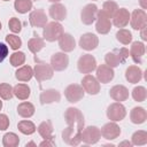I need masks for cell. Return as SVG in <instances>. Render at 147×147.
<instances>
[{
	"label": "cell",
	"instance_id": "6da1fadb",
	"mask_svg": "<svg viewBox=\"0 0 147 147\" xmlns=\"http://www.w3.org/2000/svg\"><path fill=\"white\" fill-rule=\"evenodd\" d=\"M68 126L62 131V139L70 146H78L82 142V131L84 129V116L78 108L70 107L64 113Z\"/></svg>",
	"mask_w": 147,
	"mask_h": 147
},
{
	"label": "cell",
	"instance_id": "7a4b0ae2",
	"mask_svg": "<svg viewBox=\"0 0 147 147\" xmlns=\"http://www.w3.org/2000/svg\"><path fill=\"white\" fill-rule=\"evenodd\" d=\"M62 33H63V26L56 21L49 22L44 26L42 34H44V38L47 41L52 42V41L59 40V38L62 36Z\"/></svg>",
	"mask_w": 147,
	"mask_h": 147
},
{
	"label": "cell",
	"instance_id": "3957f363",
	"mask_svg": "<svg viewBox=\"0 0 147 147\" xmlns=\"http://www.w3.org/2000/svg\"><path fill=\"white\" fill-rule=\"evenodd\" d=\"M77 67H78V70L82 74H86L87 75V74L92 72L96 68L95 57L93 55H91V54H84L78 59Z\"/></svg>",
	"mask_w": 147,
	"mask_h": 147
},
{
	"label": "cell",
	"instance_id": "277c9868",
	"mask_svg": "<svg viewBox=\"0 0 147 147\" xmlns=\"http://www.w3.org/2000/svg\"><path fill=\"white\" fill-rule=\"evenodd\" d=\"M33 75L36 77V79L40 83L42 80H47L51 79L54 75V69L52 68L51 64L47 63H37L34 65V70H33Z\"/></svg>",
	"mask_w": 147,
	"mask_h": 147
},
{
	"label": "cell",
	"instance_id": "5b68a950",
	"mask_svg": "<svg viewBox=\"0 0 147 147\" xmlns=\"http://www.w3.org/2000/svg\"><path fill=\"white\" fill-rule=\"evenodd\" d=\"M64 95L69 102L76 103L84 98V88L78 84H70L64 90Z\"/></svg>",
	"mask_w": 147,
	"mask_h": 147
},
{
	"label": "cell",
	"instance_id": "8992f818",
	"mask_svg": "<svg viewBox=\"0 0 147 147\" xmlns=\"http://www.w3.org/2000/svg\"><path fill=\"white\" fill-rule=\"evenodd\" d=\"M101 138V131L96 126H87L82 131V141L87 145L96 144Z\"/></svg>",
	"mask_w": 147,
	"mask_h": 147
},
{
	"label": "cell",
	"instance_id": "52a82bcc",
	"mask_svg": "<svg viewBox=\"0 0 147 147\" xmlns=\"http://www.w3.org/2000/svg\"><path fill=\"white\" fill-rule=\"evenodd\" d=\"M130 24L134 30H140L147 25V14L144 9H134L130 15Z\"/></svg>",
	"mask_w": 147,
	"mask_h": 147
},
{
	"label": "cell",
	"instance_id": "ba28073f",
	"mask_svg": "<svg viewBox=\"0 0 147 147\" xmlns=\"http://www.w3.org/2000/svg\"><path fill=\"white\" fill-rule=\"evenodd\" d=\"M126 115L125 107L121 102H114L107 108V116L113 122H118L124 119Z\"/></svg>",
	"mask_w": 147,
	"mask_h": 147
},
{
	"label": "cell",
	"instance_id": "9c48e42d",
	"mask_svg": "<svg viewBox=\"0 0 147 147\" xmlns=\"http://www.w3.org/2000/svg\"><path fill=\"white\" fill-rule=\"evenodd\" d=\"M110 29H111L110 17L107 14H105L102 10H99L96 15V24H95L96 32L101 34H106L110 31Z\"/></svg>",
	"mask_w": 147,
	"mask_h": 147
},
{
	"label": "cell",
	"instance_id": "30bf717a",
	"mask_svg": "<svg viewBox=\"0 0 147 147\" xmlns=\"http://www.w3.org/2000/svg\"><path fill=\"white\" fill-rule=\"evenodd\" d=\"M51 65L55 71H62L69 65V56L64 52L55 53L51 57Z\"/></svg>",
	"mask_w": 147,
	"mask_h": 147
},
{
	"label": "cell",
	"instance_id": "8fae6325",
	"mask_svg": "<svg viewBox=\"0 0 147 147\" xmlns=\"http://www.w3.org/2000/svg\"><path fill=\"white\" fill-rule=\"evenodd\" d=\"M82 86H83L85 92H87L88 94H92V95H95L100 92L99 80L95 77H93L92 75H88V74L82 79Z\"/></svg>",
	"mask_w": 147,
	"mask_h": 147
},
{
	"label": "cell",
	"instance_id": "7c38bea8",
	"mask_svg": "<svg viewBox=\"0 0 147 147\" xmlns=\"http://www.w3.org/2000/svg\"><path fill=\"white\" fill-rule=\"evenodd\" d=\"M98 7L94 3H88L86 5L83 9H82V14H80V18L82 22L86 25L92 24L95 20H96V15H98Z\"/></svg>",
	"mask_w": 147,
	"mask_h": 147
},
{
	"label": "cell",
	"instance_id": "4fadbf2b",
	"mask_svg": "<svg viewBox=\"0 0 147 147\" xmlns=\"http://www.w3.org/2000/svg\"><path fill=\"white\" fill-rule=\"evenodd\" d=\"M95 69H96V79L99 80V83L107 84L110 80H113L114 75H115L113 68H110L107 64H100Z\"/></svg>",
	"mask_w": 147,
	"mask_h": 147
},
{
	"label": "cell",
	"instance_id": "5bb4252c",
	"mask_svg": "<svg viewBox=\"0 0 147 147\" xmlns=\"http://www.w3.org/2000/svg\"><path fill=\"white\" fill-rule=\"evenodd\" d=\"M100 131H101V136L107 140H114L117 137H119V134H121L119 126L114 122H109V123L105 124Z\"/></svg>",
	"mask_w": 147,
	"mask_h": 147
},
{
	"label": "cell",
	"instance_id": "9a60e30c",
	"mask_svg": "<svg viewBox=\"0 0 147 147\" xmlns=\"http://www.w3.org/2000/svg\"><path fill=\"white\" fill-rule=\"evenodd\" d=\"M99 45V39L94 33H84L79 39V46L85 51H93Z\"/></svg>",
	"mask_w": 147,
	"mask_h": 147
},
{
	"label": "cell",
	"instance_id": "2e32d148",
	"mask_svg": "<svg viewBox=\"0 0 147 147\" xmlns=\"http://www.w3.org/2000/svg\"><path fill=\"white\" fill-rule=\"evenodd\" d=\"M30 24L34 28H44L47 24V16L42 9H34L29 16Z\"/></svg>",
	"mask_w": 147,
	"mask_h": 147
},
{
	"label": "cell",
	"instance_id": "e0dca14e",
	"mask_svg": "<svg viewBox=\"0 0 147 147\" xmlns=\"http://www.w3.org/2000/svg\"><path fill=\"white\" fill-rule=\"evenodd\" d=\"M130 22V13L125 8H118L113 15V24L117 28H124Z\"/></svg>",
	"mask_w": 147,
	"mask_h": 147
},
{
	"label": "cell",
	"instance_id": "ac0fdd59",
	"mask_svg": "<svg viewBox=\"0 0 147 147\" xmlns=\"http://www.w3.org/2000/svg\"><path fill=\"white\" fill-rule=\"evenodd\" d=\"M39 100H40V103L41 105H48V103H52V102H59L61 100V94L59 91L56 90H45L40 93V96H39Z\"/></svg>",
	"mask_w": 147,
	"mask_h": 147
},
{
	"label": "cell",
	"instance_id": "d6986e66",
	"mask_svg": "<svg viewBox=\"0 0 147 147\" xmlns=\"http://www.w3.org/2000/svg\"><path fill=\"white\" fill-rule=\"evenodd\" d=\"M109 95L111 99H114L117 102L125 101L129 98V90L123 85H115L110 88Z\"/></svg>",
	"mask_w": 147,
	"mask_h": 147
},
{
	"label": "cell",
	"instance_id": "ffe728a7",
	"mask_svg": "<svg viewBox=\"0 0 147 147\" xmlns=\"http://www.w3.org/2000/svg\"><path fill=\"white\" fill-rule=\"evenodd\" d=\"M59 47L64 52H71L76 47V41L74 37L70 33H62V36L59 38Z\"/></svg>",
	"mask_w": 147,
	"mask_h": 147
},
{
	"label": "cell",
	"instance_id": "44dd1931",
	"mask_svg": "<svg viewBox=\"0 0 147 147\" xmlns=\"http://www.w3.org/2000/svg\"><path fill=\"white\" fill-rule=\"evenodd\" d=\"M49 16L56 22L63 21L67 17V9L62 3L55 2L49 7Z\"/></svg>",
	"mask_w": 147,
	"mask_h": 147
},
{
	"label": "cell",
	"instance_id": "7402d4cb",
	"mask_svg": "<svg viewBox=\"0 0 147 147\" xmlns=\"http://www.w3.org/2000/svg\"><path fill=\"white\" fill-rule=\"evenodd\" d=\"M145 54V45L140 41H134L131 45V49H130V55L132 57V60L136 63H141L142 62V56Z\"/></svg>",
	"mask_w": 147,
	"mask_h": 147
},
{
	"label": "cell",
	"instance_id": "603a6c76",
	"mask_svg": "<svg viewBox=\"0 0 147 147\" xmlns=\"http://www.w3.org/2000/svg\"><path fill=\"white\" fill-rule=\"evenodd\" d=\"M125 78L129 83H139L142 78V71L138 65H130L125 71Z\"/></svg>",
	"mask_w": 147,
	"mask_h": 147
},
{
	"label": "cell",
	"instance_id": "cb8c5ba5",
	"mask_svg": "<svg viewBox=\"0 0 147 147\" xmlns=\"http://www.w3.org/2000/svg\"><path fill=\"white\" fill-rule=\"evenodd\" d=\"M130 118L134 124H142L147 119V113L142 107H134L130 113Z\"/></svg>",
	"mask_w": 147,
	"mask_h": 147
},
{
	"label": "cell",
	"instance_id": "d4e9b609",
	"mask_svg": "<svg viewBox=\"0 0 147 147\" xmlns=\"http://www.w3.org/2000/svg\"><path fill=\"white\" fill-rule=\"evenodd\" d=\"M33 76V70L30 65H23L16 70L15 77L20 82H29Z\"/></svg>",
	"mask_w": 147,
	"mask_h": 147
},
{
	"label": "cell",
	"instance_id": "484cf974",
	"mask_svg": "<svg viewBox=\"0 0 147 147\" xmlns=\"http://www.w3.org/2000/svg\"><path fill=\"white\" fill-rule=\"evenodd\" d=\"M13 93L14 95L20 99V100H26L29 96H30V87L26 85V84H17L14 86L13 88Z\"/></svg>",
	"mask_w": 147,
	"mask_h": 147
},
{
	"label": "cell",
	"instance_id": "4316f807",
	"mask_svg": "<svg viewBox=\"0 0 147 147\" xmlns=\"http://www.w3.org/2000/svg\"><path fill=\"white\" fill-rule=\"evenodd\" d=\"M17 113L21 117L29 118L34 114V106L30 102H22L17 107Z\"/></svg>",
	"mask_w": 147,
	"mask_h": 147
},
{
	"label": "cell",
	"instance_id": "83f0119b",
	"mask_svg": "<svg viewBox=\"0 0 147 147\" xmlns=\"http://www.w3.org/2000/svg\"><path fill=\"white\" fill-rule=\"evenodd\" d=\"M38 132L44 139H49L53 138V126L51 121H45L41 122L38 126Z\"/></svg>",
	"mask_w": 147,
	"mask_h": 147
},
{
	"label": "cell",
	"instance_id": "f1b7e54d",
	"mask_svg": "<svg viewBox=\"0 0 147 147\" xmlns=\"http://www.w3.org/2000/svg\"><path fill=\"white\" fill-rule=\"evenodd\" d=\"M45 47V41L40 37H33L28 41V48L33 54H37L39 51H41Z\"/></svg>",
	"mask_w": 147,
	"mask_h": 147
},
{
	"label": "cell",
	"instance_id": "f546056e",
	"mask_svg": "<svg viewBox=\"0 0 147 147\" xmlns=\"http://www.w3.org/2000/svg\"><path fill=\"white\" fill-rule=\"evenodd\" d=\"M105 61H106V64L109 65L110 68H115V67H118L122 62H121V59L118 56V53H117V49H115L114 52H109L106 54L105 56Z\"/></svg>",
	"mask_w": 147,
	"mask_h": 147
},
{
	"label": "cell",
	"instance_id": "4dcf8cb0",
	"mask_svg": "<svg viewBox=\"0 0 147 147\" xmlns=\"http://www.w3.org/2000/svg\"><path fill=\"white\" fill-rule=\"evenodd\" d=\"M18 144H20V139H18L17 134H15L13 132L6 133L2 137V145L5 147H16V146H18Z\"/></svg>",
	"mask_w": 147,
	"mask_h": 147
},
{
	"label": "cell",
	"instance_id": "1f68e13d",
	"mask_svg": "<svg viewBox=\"0 0 147 147\" xmlns=\"http://www.w3.org/2000/svg\"><path fill=\"white\" fill-rule=\"evenodd\" d=\"M15 10L21 14H25L32 8V1L31 0H15L14 3Z\"/></svg>",
	"mask_w": 147,
	"mask_h": 147
},
{
	"label": "cell",
	"instance_id": "d6a6232c",
	"mask_svg": "<svg viewBox=\"0 0 147 147\" xmlns=\"http://www.w3.org/2000/svg\"><path fill=\"white\" fill-rule=\"evenodd\" d=\"M17 127L23 134H32L36 132V125L31 121H21L18 122Z\"/></svg>",
	"mask_w": 147,
	"mask_h": 147
},
{
	"label": "cell",
	"instance_id": "836d02e7",
	"mask_svg": "<svg viewBox=\"0 0 147 147\" xmlns=\"http://www.w3.org/2000/svg\"><path fill=\"white\" fill-rule=\"evenodd\" d=\"M131 144L132 145H136V146L146 145L147 144V132L146 131H142V130L136 131L132 134V142Z\"/></svg>",
	"mask_w": 147,
	"mask_h": 147
},
{
	"label": "cell",
	"instance_id": "e575fe53",
	"mask_svg": "<svg viewBox=\"0 0 147 147\" xmlns=\"http://www.w3.org/2000/svg\"><path fill=\"white\" fill-rule=\"evenodd\" d=\"M116 38L121 44L129 45L131 42V40H132V33L126 29H119L116 32Z\"/></svg>",
	"mask_w": 147,
	"mask_h": 147
},
{
	"label": "cell",
	"instance_id": "d590c367",
	"mask_svg": "<svg viewBox=\"0 0 147 147\" xmlns=\"http://www.w3.org/2000/svg\"><path fill=\"white\" fill-rule=\"evenodd\" d=\"M146 96H147V91L144 86H137L132 90V98L134 101L142 102V101H145Z\"/></svg>",
	"mask_w": 147,
	"mask_h": 147
},
{
	"label": "cell",
	"instance_id": "8d00e7d4",
	"mask_svg": "<svg viewBox=\"0 0 147 147\" xmlns=\"http://www.w3.org/2000/svg\"><path fill=\"white\" fill-rule=\"evenodd\" d=\"M118 9V6H117V3L115 2V1H111V0H109V1H106V2H103V6H102V11L105 13V14H107L110 18L113 17V15L116 13V10Z\"/></svg>",
	"mask_w": 147,
	"mask_h": 147
},
{
	"label": "cell",
	"instance_id": "74e56055",
	"mask_svg": "<svg viewBox=\"0 0 147 147\" xmlns=\"http://www.w3.org/2000/svg\"><path fill=\"white\" fill-rule=\"evenodd\" d=\"M9 60L13 67H20L25 62V54L23 52H15L10 55Z\"/></svg>",
	"mask_w": 147,
	"mask_h": 147
},
{
	"label": "cell",
	"instance_id": "f35d334b",
	"mask_svg": "<svg viewBox=\"0 0 147 147\" xmlns=\"http://www.w3.org/2000/svg\"><path fill=\"white\" fill-rule=\"evenodd\" d=\"M14 95L13 93V87L7 84V83H2L0 84V98L3 100H9L11 99V96Z\"/></svg>",
	"mask_w": 147,
	"mask_h": 147
},
{
	"label": "cell",
	"instance_id": "ab89813d",
	"mask_svg": "<svg viewBox=\"0 0 147 147\" xmlns=\"http://www.w3.org/2000/svg\"><path fill=\"white\" fill-rule=\"evenodd\" d=\"M6 41L9 44L10 48L16 51L22 46V40L20 39V37L15 36V34H7L6 36Z\"/></svg>",
	"mask_w": 147,
	"mask_h": 147
},
{
	"label": "cell",
	"instance_id": "60d3db41",
	"mask_svg": "<svg viewBox=\"0 0 147 147\" xmlns=\"http://www.w3.org/2000/svg\"><path fill=\"white\" fill-rule=\"evenodd\" d=\"M8 26H9V29H10V31H13V32H15V33H18V32L22 30V23H21V21H20L18 18H16V17H11V18L9 20Z\"/></svg>",
	"mask_w": 147,
	"mask_h": 147
},
{
	"label": "cell",
	"instance_id": "b9f144b4",
	"mask_svg": "<svg viewBox=\"0 0 147 147\" xmlns=\"http://www.w3.org/2000/svg\"><path fill=\"white\" fill-rule=\"evenodd\" d=\"M9 126V118L5 114H0V131L7 130Z\"/></svg>",
	"mask_w": 147,
	"mask_h": 147
},
{
	"label": "cell",
	"instance_id": "7bdbcfd3",
	"mask_svg": "<svg viewBox=\"0 0 147 147\" xmlns=\"http://www.w3.org/2000/svg\"><path fill=\"white\" fill-rule=\"evenodd\" d=\"M117 53H118V56H119V59H121V62L124 63V62L126 61V59L129 57V51L123 47V48L117 49Z\"/></svg>",
	"mask_w": 147,
	"mask_h": 147
},
{
	"label": "cell",
	"instance_id": "ee69618b",
	"mask_svg": "<svg viewBox=\"0 0 147 147\" xmlns=\"http://www.w3.org/2000/svg\"><path fill=\"white\" fill-rule=\"evenodd\" d=\"M7 55H8V47L5 44L0 42V62H2Z\"/></svg>",
	"mask_w": 147,
	"mask_h": 147
},
{
	"label": "cell",
	"instance_id": "f6af8a7d",
	"mask_svg": "<svg viewBox=\"0 0 147 147\" xmlns=\"http://www.w3.org/2000/svg\"><path fill=\"white\" fill-rule=\"evenodd\" d=\"M40 146L41 147H44V146H49V147H53V146H55V142L53 141V138H49V139H45L42 142H40Z\"/></svg>",
	"mask_w": 147,
	"mask_h": 147
},
{
	"label": "cell",
	"instance_id": "bcb514c9",
	"mask_svg": "<svg viewBox=\"0 0 147 147\" xmlns=\"http://www.w3.org/2000/svg\"><path fill=\"white\" fill-rule=\"evenodd\" d=\"M140 30H141V39L142 40H147V37H146V26L142 28V29H140Z\"/></svg>",
	"mask_w": 147,
	"mask_h": 147
},
{
	"label": "cell",
	"instance_id": "7dc6e473",
	"mask_svg": "<svg viewBox=\"0 0 147 147\" xmlns=\"http://www.w3.org/2000/svg\"><path fill=\"white\" fill-rule=\"evenodd\" d=\"M140 5H141V7H142L144 9H146V8H147V3H146V0H140Z\"/></svg>",
	"mask_w": 147,
	"mask_h": 147
},
{
	"label": "cell",
	"instance_id": "c3c4849f",
	"mask_svg": "<svg viewBox=\"0 0 147 147\" xmlns=\"http://www.w3.org/2000/svg\"><path fill=\"white\" fill-rule=\"evenodd\" d=\"M122 145H127L129 147H130V146H132V144H131V142H127V141H123V142H121V144H119V146H122Z\"/></svg>",
	"mask_w": 147,
	"mask_h": 147
},
{
	"label": "cell",
	"instance_id": "681fc988",
	"mask_svg": "<svg viewBox=\"0 0 147 147\" xmlns=\"http://www.w3.org/2000/svg\"><path fill=\"white\" fill-rule=\"evenodd\" d=\"M28 146H36V144L31 141V142H28V144H26V147H28Z\"/></svg>",
	"mask_w": 147,
	"mask_h": 147
},
{
	"label": "cell",
	"instance_id": "f907efd6",
	"mask_svg": "<svg viewBox=\"0 0 147 147\" xmlns=\"http://www.w3.org/2000/svg\"><path fill=\"white\" fill-rule=\"evenodd\" d=\"M48 1H51V2H54V3H55V2H59V1H61V0H48Z\"/></svg>",
	"mask_w": 147,
	"mask_h": 147
},
{
	"label": "cell",
	"instance_id": "816d5d0a",
	"mask_svg": "<svg viewBox=\"0 0 147 147\" xmlns=\"http://www.w3.org/2000/svg\"><path fill=\"white\" fill-rule=\"evenodd\" d=\"M1 108H2V101L0 100V110H1Z\"/></svg>",
	"mask_w": 147,
	"mask_h": 147
},
{
	"label": "cell",
	"instance_id": "f5cc1de1",
	"mask_svg": "<svg viewBox=\"0 0 147 147\" xmlns=\"http://www.w3.org/2000/svg\"><path fill=\"white\" fill-rule=\"evenodd\" d=\"M0 30H1V23H0Z\"/></svg>",
	"mask_w": 147,
	"mask_h": 147
},
{
	"label": "cell",
	"instance_id": "db71d44e",
	"mask_svg": "<svg viewBox=\"0 0 147 147\" xmlns=\"http://www.w3.org/2000/svg\"><path fill=\"white\" fill-rule=\"evenodd\" d=\"M3 1H9V0H3Z\"/></svg>",
	"mask_w": 147,
	"mask_h": 147
},
{
	"label": "cell",
	"instance_id": "11a10c76",
	"mask_svg": "<svg viewBox=\"0 0 147 147\" xmlns=\"http://www.w3.org/2000/svg\"><path fill=\"white\" fill-rule=\"evenodd\" d=\"M34 1H38V0H34Z\"/></svg>",
	"mask_w": 147,
	"mask_h": 147
}]
</instances>
